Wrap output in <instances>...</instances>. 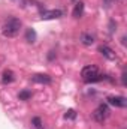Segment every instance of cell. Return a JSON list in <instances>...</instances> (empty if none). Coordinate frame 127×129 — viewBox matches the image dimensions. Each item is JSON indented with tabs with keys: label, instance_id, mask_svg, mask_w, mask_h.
Segmentation results:
<instances>
[{
	"label": "cell",
	"instance_id": "3",
	"mask_svg": "<svg viewBox=\"0 0 127 129\" xmlns=\"http://www.w3.org/2000/svg\"><path fill=\"white\" fill-rule=\"evenodd\" d=\"M109 113H111V111H109V107H108L106 104H102V105H99V107L94 110V113H93V119H94L96 122L102 123V122H105V120L108 119Z\"/></svg>",
	"mask_w": 127,
	"mask_h": 129
},
{
	"label": "cell",
	"instance_id": "10",
	"mask_svg": "<svg viewBox=\"0 0 127 129\" xmlns=\"http://www.w3.org/2000/svg\"><path fill=\"white\" fill-rule=\"evenodd\" d=\"M81 42L84 45H93L94 44V36L91 33H82L81 35Z\"/></svg>",
	"mask_w": 127,
	"mask_h": 129
},
{
	"label": "cell",
	"instance_id": "4",
	"mask_svg": "<svg viewBox=\"0 0 127 129\" xmlns=\"http://www.w3.org/2000/svg\"><path fill=\"white\" fill-rule=\"evenodd\" d=\"M63 15V11L60 9H51V11H42L40 12V18L42 20H55V18H60Z\"/></svg>",
	"mask_w": 127,
	"mask_h": 129
},
{
	"label": "cell",
	"instance_id": "12",
	"mask_svg": "<svg viewBox=\"0 0 127 129\" xmlns=\"http://www.w3.org/2000/svg\"><path fill=\"white\" fill-rule=\"evenodd\" d=\"M18 98H20L21 101H29V99L32 98V92H29V90H23V92H20Z\"/></svg>",
	"mask_w": 127,
	"mask_h": 129
},
{
	"label": "cell",
	"instance_id": "7",
	"mask_svg": "<svg viewBox=\"0 0 127 129\" xmlns=\"http://www.w3.org/2000/svg\"><path fill=\"white\" fill-rule=\"evenodd\" d=\"M32 80L34 83H40V84H51L52 83V78L49 75H45V74H36L32 77Z\"/></svg>",
	"mask_w": 127,
	"mask_h": 129
},
{
	"label": "cell",
	"instance_id": "15",
	"mask_svg": "<svg viewBox=\"0 0 127 129\" xmlns=\"http://www.w3.org/2000/svg\"><path fill=\"white\" fill-rule=\"evenodd\" d=\"M33 129H43V126H42V128H33Z\"/></svg>",
	"mask_w": 127,
	"mask_h": 129
},
{
	"label": "cell",
	"instance_id": "9",
	"mask_svg": "<svg viewBox=\"0 0 127 129\" xmlns=\"http://www.w3.org/2000/svg\"><path fill=\"white\" fill-rule=\"evenodd\" d=\"M72 14H73L75 18H81L82 14H84V3H82V2H78V3L75 5V9H73Z\"/></svg>",
	"mask_w": 127,
	"mask_h": 129
},
{
	"label": "cell",
	"instance_id": "1",
	"mask_svg": "<svg viewBox=\"0 0 127 129\" xmlns=\"http://www.w3.org/2000/svg\"><path fill=\"white\" fill-rule=\"evenodd\" d=\"M21 30V21L18 20V18H15V17H11L3 26H2V33L5 35V36H8V38H14V36H17L18 33Z\"/></svg>",
	"mask_w": 127,
	"mask_h": 129
},
{
	"label": "cell",
	"instance_id": "13",
	"mask_svg": "<svg viewBox=\"0 0 127 129\" xmlns=\"http://www.w3.org/2000/svg\"><path fill=\"white\" fill-rule=\"evenodd\" d=\"M64 117H66V119H69V120H73V119L76 117V113H75V110H67V113L64 114Z\"/></svg>",
	"mask_w": 127,
	"mask_h": 129
},
{
	"label": "cell",
	"instance_id": "5",
	"mask_svg": "<svg viewBox=\"0 0 127 129\" xmlns=\"http://www.w3.org/2000/svg\"><path fill=\"white\" fill-rule=\"evenodd\" d=\"M99 51H100L102 56H105L108 60H115V59H117L115 51H114L112 48H109L108 45H100V47H99Z\"/></svg>",
	"mask_w": 127,
	"mask_h": 129
},
{
	"label": "cell",
	"instance_id": "14",
	"mask_svg": "<svg viewBox=\"0 0 127 129\" xmlns=\"http://www.w3.org/2000/svg\"><path fill=\"white\" fill-rule=\"evenodd\" d=\"M32 125H33V128H42V120H40V117H34L32 120Z\"/></svg>",
	"mask_w": 127,
	"mask_h": 129
},
{
	"label": "cell",
	"instance_id": "8",
	"mask_svg": "<svg viewBox=\"0 0 127 129\" xmlns=\"http://www.w3.org/2000/svg\"><path fill=\"white\" fill-rule=\"evenodd\" d=\"M14 80H15V74H14L12 71H5V72H3V75H2L3 84H9V83H12Z\"/></svg>",
	"mask_w": 127,
	"mask_h": 129
},
{
	"label": "cell",
	"instance_id": "6",
	"mask_svg": "<svg viewBox=\"0 0 127 129\" xmlns=\"http://www.w3.org/2000/svg\"><path fill=\"white\" fill-rule=\"evenodd\" d=\"M108 102L111 105H115V107H121L124 108L127 105V99L124 96H109L108 98Z\"/></svg>",
	"mask_w": 127,
	"mask_h": 129
},
{
	"label": "cell",
	"instance_id": "2",
	"mask_svg": "<svg viewBox=\"0 0 127 129\" xmlns=\"http://www.w3.org/2000/svg\"><path fill=\"white\" fill-rule=\"evenodd\" d=\"M81 77L85 83H96V81H102L105 80V75L99 74V69L94 64H88L81 71Z\"/></svg>",
	"mask_w": 127,
	"mask_h": 129
},
{
	"label": "cell",
	"instance_id": "11",
	"mask_svg": "<svg viewBox=\"0 0 127 129\" xmlns=\"http://www.w3.org/2000/svg\"><path fill=\"white\" fill-rule=\"evenodd\" d=\"M26 41L30 42V44H33V42L36 41V32H34L33 29H27V30H26Z\"/></svg>",
	"mask_w": 127,
	"mask_h": 129
}]
</instances>
